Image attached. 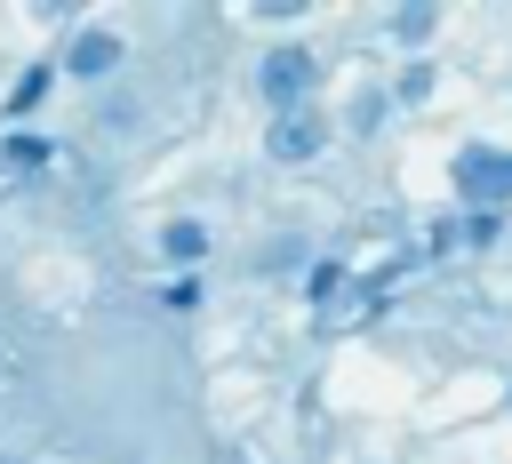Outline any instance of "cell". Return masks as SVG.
Returning <instances> with one entry per match:
<instances>
[{"label": "cell", "instance_id": "3957f363", "mask_svg": "<svg viewBox=\"0 0 512 464\" xmlns=\"http://www.w3.org/2000/svg\"><path fill=\"white\" fill-rule=\"evenodd\" d=\"M112 64H120V40H112V32H80V48H72V72H80V80H104Z\"/></svg>", "mask_w": 512, "mask_h": 464}, {"label": "cell", "instance_id": "277c9868", "mask_svg": "<svg viewBox=\"0 0 512 464\" xmlns=\"http://www.w3.org/2000/svg\"><path fill=\"white\" fill-rule=\"evenodd\" d=\"M160 248H168V256H176V264H200V256H208V232H200V224H192V216H176V224H168V232H160Z\"/></svg>", "mask_w": 512, "mask_h": 464}, {"label": "cell", "instance_id": "7a4b0ae2", "mask_svg": "<svg viewBox=\"0 0 512 464\" xmlns=\"http://www.w3.org/2000/svg\"><path fill=\"white\" fill-rule=\"evenodd\" d=\"M304 80H312V56H304V48H280V56L264 64V96H280V104H288Z\"/></svg>", "mask_w": 512, "mask_h": 464}, {"label": "cell", "instance_id": "8992f818", "mask_svg": "<svg viewBox=\"0 0 512 464\" xmlns=\"http://www.w3.org/2000/svg\"><path fill=\"white\" fill-rule=\"evenodd\" d=\"M0 368H8V344H0Z\"/></svg>", "mask_w": 512, "mask_h": 464}, {"label": "cell", "instance_id": "5b68a950", "mask_svg": "<svg viewBox=\"0 0 512 464\" xmlns=\"http://www.w3.org/2000/svg\"><path fill=\"white\" fill-rule=\"evenodd\" d=\"M312 144H320V128H312V120H280V128H272V152H280V160H304Z\"/></svg>", "mask_w": 512, "mask_h": 464}, {"label": "cell", "instance_id": "6da1fadb", "mask_svg": "<svg viewBox=\"0 0 512 464\" xmlns=\"http://www.w3.org/2000/svg\"><path fill=\"white\" fill-rule=\"evenodd\" d=\"M456 184H464V200H480L488 184L512 192V160H496V152H464V160H456Z\"/></svg>", "mask_w": 512, "mask_h": 464}]
</instances>
